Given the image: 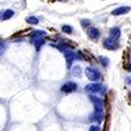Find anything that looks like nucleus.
Instances as JSON below:
<instances>
[{"mask_svg":"<svg viewBox=\"0 0 131 131\" xmlns=\"http://www.w3.org/2000/svg\"><path fill=\"white\" fill-rule=\"evenodd\" d=\"M127 70L131 72V63H128V64H127Z\"/></svg>","mask_w":131,"mask_h":131,"instance_id":"16","label":"nucleus"},{"mask_svg":"<svg viewBox=\"0 0 131 131\" xmlns=\"http://www.w3.org/2000/svg\"><path fill=\"white\" fill-rule=\"evenodd\" d=\"M98 60H100V63L104 66V67H107V66H109V59L105 58V57H100V58H98Z\"/></svg>","mask_w":131,"mask_h":131,"instance_id":"12","label":"nucleus"},{"mask_svg":"<svg viewBox=\"0 0 131 131\" xmlns=\"http://www.w3.org/2000/svg\"><path fill=\"white\" fill-rule=\"evenodd\" d=\"M104 47L107 50H117L119 47V43L117 39H113L112 37H109L104 39Z\"/></svg>","mask_w":131,"mask_h":131,"instance_id":"4","label":"nucleus"},{"mask_svg":"<svg viewBox=\"0 0 131 131\" xmlns=\"http://www.w3.org/2000/svg\"><path fill=\"white\" fill-rule=\"evenodd\" d=\"M109 37H112L113 39L118 41V38L121 37V29L119 28H112L110 31H109Z\"/></svg>","mask_w":131,"mask_h":131,"instance_id":"9","label":"nucleus"},{"mask_svg":"<svg viewBox=\"0 0 131 131\" xmlns=\"http://www.w3.org/2000/svg\"><path fill=\"white\" fill-rule=\"evenodd\" d=\"M62 30H63L64 33H67V34H71V33L73 31V29H72V26H68V25H63V28H62Z\"/></svg>","mask_w":131,"mask_h":131,"instance_id":"13","label":"nucleus"},{"mask_svg":"<svg viewBox=\"0 0 131 131\" xmlns=\"http://www.w3.org/2000/svg\"><path fill=\"white\" fill-rule=\"evenodd\" d=\"M104 109H100V110H94L93 114L89 115V121L91 122H97V123H101L104 121Z\"/></svg>","mask_w":131,"mask_h":131,"instance_id":"5","label":"nucleus"},{"mask_svg":"<svg viewBox=\"0 0 131 131\" xmlns=\"http://www.w3.org/2000/svg\"><path fill=\"white\" fill-rule=\"evenodd\" d=\"M130 10H131L130 7H118V8H115V9L112 10V15L113 16H122V15L128 13Z\"/></svg>","mask_w":131,"mask_h":131,"instance_id":"7","label":"nucleus"},{"mask_svg":"<svg viewBox=\"0 0 131 131\" xmlns=\"http://www.w3.org/2000/svg\"><path fill=\"white\" fill-rule=\"evenodd\" d=\"M85 75H86V78H88L91 81H98L101 79V73H100V71H98L96 67H88L85 70Z\"/></svg>","mask_w":131,"mask_h":131,"instance_id":"2","label":"nucleus"},{"mask_svg":"<svg viewBox=\"0 0 131 131\" xmlns=\"http://www.w3.org/2000/svg\"><path fill=\"white\" fill-rule=\"evenodd\" d=\"M76 89H78V84L73 81H68L62 86V92L64 93H71V92H75Z\"/></svg>","mask_w":131,"mask_h":131,"instance_id":"6","label":"nucleus"},{"mask_svg":"<svg viewBox=\"0 0 131 131\" xmlns=\"http://www.w3.org/2000/svg\"><path fill=\"white\" fill-rule=\"evenodd\" d=\"M15 15V12H13V10L12 9H8V10H5V12H4V16H3V20H7V18H10V17H12Z\"/></svg>","mask_w":131,"mask_h":131,"instance_id":"10","label":"nucleus"},{"mask_svg":"<svg viewBox=\"0 0 131 131\" xmlns=\"http://www.w3.org/2000/svg\"><path fill=\"white\" fill-rule=\"evenodd\" d=\"M88 36H89V38H91V39L96 41V39H98V38H100L101 33H100V30H98L97 28L92 26V28H89V30H88Z\"/></svg>","mask_w":131,"mask_h":131,"instance_id":"8","label":"nucleus"},{"mask_svg":"<svg viewBox=\"0 0 131 131\" xmlns=\"http://www.w3.org/2000/svg\"><path fill=\"white\" fill-rule=\"evenodd\" d=\"M89 130H91V131H100L101 127H100V126H97V125H92V126L89 127Z\"/></svg>","mask_w":131,"mask_h":131,"instance_id":"15","label":"nucleus"},{"mask_svg":"<svg viewBox=\"0 0 131 131\" xmlns=\"http://www.w3.org/2000/svg\"><path fill=\"white\" fill-rule=\"evenodd\" d=\"M26 23H29L31 25H37L38 24V18H36V17H26Z\"/></svg>","mask_w":131,"mask_h":131,"instance_id":"11","label":"nucleus"},{"mask_svg":"<svg viewBox=\"0 0 131 131\" xmlns=\"http://www.w3.org/2000/svg\"><path fill=\"white\" fill-rule=\"evenodd\" d=\"M81 25H83L84 28H88V26L91 25V21H89V20H81Z\"/></svg>","mask_w":131,"mask_h":131,"instance_id":"14","label":"nucleus"},{"mask_svg":"<svg viewBox=\"0 0 131 131\" xmlns=\"http://www.w3.org/2000/svg\"><path fill=\"white\" fill-rule=\"evenodd\" d=\"M85 91L88 93H100V94H105L106 93V88L102 84H98L96 81H92V84H88L85 86Z\"/></svg>","mask_w":131,"mask_h":131,"instance_id":"1","label":"nucleus"},{"mask_svg":"<svg viewBox=\"0 0 131 131\" xmlns=\"http://www.w3.org/2000/svg\"><path fill=\"white\" fill-rule=\"evenodd\" d=\"M89 100L93 104L96 110H100V109H104L105 107V100H104L102 97H97L94 93H92V94H89Z\"/></svg>","mask_w":131,"mask_h":131,"instance_id":"3","label":"nucleus"}]
</instances>
